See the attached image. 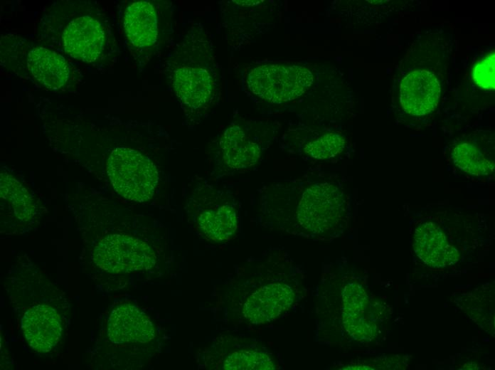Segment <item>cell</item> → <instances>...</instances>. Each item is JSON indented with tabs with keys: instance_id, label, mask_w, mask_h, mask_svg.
<instances>
[{
	"instance_id": "8fae6325",
	"label": "cell",
	"mask_w": 495,
	"mask_h": 370,
	"mask_svg": "<svg viewBox=\"0 0 495 370\" xmlns=\"http://www.w3.org/2000/svg\"><path fill=\"white\" fill-rule=\"evenodd\" d=\"M294 292L283 282L270 283L254 292L245 301L243 314L255 324L270 322L293 304Z\"/></svg>"
},
{
	"instance_id": "d6986e66",
	"label": "cell",
	"mask_w": 495,
	"mask_h": 370,
	"mask_svg": "<svg viewBox=\"0 0 495 370\" xmlns=\"http://www.w3.org/2000/svg\"><path fill=\"white\" fill-rule=\"evenodd\" d=\"M227 370H270L275 369L273 360L265 353L240 350L230 354L223 364Z\"/></svg>"
},
{
	"instance_id": "7a4b0ae2",
	"label": "cell",
	"mask_w": 495,
	"mask_h": 370,
	"mask_svg": "<svg viewBox=\"0 0 495 370\" xmlns=\"http://www.w3.org/2000/svg\"><path fill=\"white\" fill-rule=\"evenodd\" d=\"M171 86L192 113L206 111L218 99L220 78L211 41L201 23L193 25L167 61Z\"/></svg>"
},
{
	"instance_id": "2e32d148",
	"label": "cell",
	"mask_w": 495,
	"mask_h": 370,
	"mask_svg": "<svg viewBox=\"0 0 495 370\" xmlns=\"http://www.w3.org/2000/svg\"><path fill=\"white\" fill-rule=\"evenodd\" d=\"M198 227L208 240L225 241L232 237L238 228L236 212L228 205L207 211L199 216Z\"/></svg>"
},
{
	"instance_id": "7c38bea8",
	"label": "cell",
	"mask_w": 495,
	"mask_h": 370,
	"mask_svg": "<svg viewBox=\"0 0 495 370\" xmlns=\"http://www.w3.org/2000/svg\"><path fill=\"white\" fill-rule=\"evenodd\" d=\"M107 335L115 344L147 343L154 338L155 329L144 312L134 305L125 304L111 312Z\"/></svg>"
},
{
	"instance_id": "30bf717a",
	"label": "cell",
	"mask_w": 495,
	"mask_h": 370,
	"mask_svg": "<svg viewBox=\"0 0 495 370\" xmlns=\"http://www.w3.org/2000/svg\"><path fill=\"white\" fill-rule=\"evenodd\" d=\"M440 94V82L429 70H413L401 80L400 102L410 115L423 116L432 112L438 104Z\"/></svg>"
},
{
	"instance_id": "ffe728a7",
	"label": "cell",
	"mask_w": 495,
	"mask_h": 370,
	"mask_svg": "<svg viewBox=\"0 0 495 370\" xmlns=\"http://www.w3.org/2000/svg\"><path fill=\"white\" fill-rule=\"evenodd\" d=\"M345 139L339 134L329 133L307 144L304 151L314 159L334 157L342 152Z\"/></svg>"
},
{
	"instance_id": "3957f363",
	"label": "cell",
	"mask_w": 495,
	"mask_h": 370,
	"mask_svg": "<svg viewBox=\"0 0 495 370\" xmlns=\"http://www.w3.org/2000/svg\"><path fill=\"white\" fill-rule=\"evenodd\" d=\"M1 65L43 90L63 92L77 88L78 70L57 51L14 33L0 39Z\"/></svg>"
},
{
	"instance_id": "4fadbf2b",
	"label": "cell",
	"mask_w": 495,
	"mask_h": 370,
	"mask_svg": "<svg viewBox=\"0 0 495 370\" xmlns=\"http://www.w3.org/2000/svg\"><path fill=\"white\" fill-rule=\"evenodd\" d=\"M413 248L417 256L432 268H445L459 259L458 250L451 245L445 233L435 223H420L415 231Z\"/></svg>"
},
{
	"instance_id": "ba28073f",
	"label": "cell",
	"mask_w": 495,
	"mask_h": 370,
	"mask_svg": "<svg viewBox=\"0 0 495 370\" xmlns=\"http://www.w3.org/2000/svg\"><path fill=\"white\" fill-rule=\"evenodd\" d=\"M92 260L102 270L116 274L149 270L156 263L154 250L144 241L123 234H112L95 246Z\"/></svg>"
},
{
	"instance_id": "44dd1931",
	"label": "cell",
	"mask_w": 495,
	"mask_h": 370,
	"mask_svg": "<svg viewBox=\"0 0 495 370\" xmlns=\"http://www.w3.org/2000/svg\"><path fill=\"white\" fill-rule=\"evenodd\" d=\"M494 53H490L478 61L472 70V78L475 83L484 89H494Z\"/></svg>"
},
{
	"instance_id": "5b68a950",
	"label": "cell",
	"mask_w": 495,
	"mask_h": 370,
	"mask_svg": "<svg viewBox=\"0 0 495 370\" xmlns=\"http://www.w3.org/2000/svg\"><path fill=\"white\" fill-rule=\"evenodd\" d=\"M107 171L112 186L124 198L143 202L154 195L158 183L156 167L138 150L114 148L107 160Z\"/></svg>"
},
{
	"instance_id": "5bb4252c",
	"label": "cell",
	"mask_w": 495,
	"mask_h": 370,
	"mask_svg": "<svg viewBox=\"0 0 495 370\" xmlns=\"http://www.w3.org/2000/svg\"><path fill=\"white\" fill-rule=\"evenodd\" d=\"M60 320L55 310L46 305L28 309L21 319L23 335L34 350L50 351L58 342L61 334Z\"/></svg>"
},
{
	"instance_id": "ac0fdd59",
	"label": "cell",
	"mask_w": 495,
	"mask_h": 370,
	"mask_svg": "<svg viewBox=\"0 0 495 370\" xmlns=\"http://www.w3.org/2000/svg\"><path fill=\"white\" fill-rule=\"evenodd\" d=\"M1 196L12 207L14 215L21 221L29 220L34 212L31 197L27 190L14 176L1 174Z\"/></svg>"
},
{
	"instance_id": "9a60e30c",
	"label": "cell",
	"mask_w": 495,
	"mask_h": 370,
	"mask_svg": "<svg viewBox=\"0 0 495 370\" xmlns=\"http://www.w3.org/2000/svg\"><path fill=\"white\" fill-rule=\"evenodd\" d=\"M225 163L233 169H245L256 164L260 157L259 145L238 125L228 128L220 141Z\"/></svg>"
},
{
	"instance_id": "52a82bcc",
	"label": "cell",
	"mask_w": 495,
	"mask_h": 370,
	"mask_svg": "<svg viewBox=\"0 0 495 370\" xmlns=\"http://www.w3.org/2000/svg\"><path fill=\"white\" fill-rule=\"evenodd\" d=\"M299 223L314 234L334 230L346 213L341 190L329 183L312 185L302 194L297 207Z\"/></svg>"
},
{
	"instance_id": "9c48e42d",
	"label": "cell",
	"mask_w": 495,
	"mask_h": 370,
	"mask_svg": "<svg viewBox=\"0 0 495 370\" xmlns=\"http://www.w3.org/2000/svg\"><path fill=\"white\" fill-rule=\"evenodd\" d=\"M342 317L346 331L356 340L375 339L385 317V307L371 299L357 282L345 285L342 292Z\"/></svg>"
},
{
	"instance_id": "277c9868",
	"label": "cell",
	"mask_w": 495,
	"mask_h": 370,
	"mask_svg": "<svg viewBox=\"0 0 495 370\" xmlns=\"http://www.w3.org/2000/svg\"><path fill=\"white\" fill-rule=\"evenodd\" d=\"M171 4L166 1L138 0L123 14V29L129 50L145 63L165 43L171 32Z\"/></svg>"
},
{
	"instance_id": "e0dca14e",
	"label": "cell",
	"mask_w": 495,
	"mask_h": 370,
	"mask_svg": "<svg viewBox=\"0 0 495 370\" xmlns=\"http://www.w3.org/2000/svg\"><path fill=\"white\" fill-rule=\"evenodd\" d=\"M452 158L456 166L469 174L485 176L494 172V162L473 143L463 142L457 144L452 152Z\"/></svg>"
},
{
	"instance_id": "8992f818",
	"label": "cell",
	"mask_w": 495,
	"mask_h": 370,
	"mask_svg": "<svg viewBox=\"0 0 495 370\" xmlns=\"http://www.w3.org/2000/svg\"><path fill=\"white\" fill-rule=\"evenodd\" d=\"M306 67L265 64L252 68L247 77L250 90L259 97L274 103L292 100L305 92L313 82Z\"/></svg>"
},
{
	"instance_id": "6da1fadb",
	"label": "cell",
	"mask_w": 495,
	"mask_h": 370,
	"mask_svg": "<svg viewBox=\"0 0 495 370\" xmlns=\"http://www.w3.org/2000/svg\"><path fill=\"white\" fill-rule=\"evenodd\" d=\"M35 41L95 66L115 60L117 46L110 18L101 5L87 0H60L44 9Z\"/></svg>"
}]
</instances>
